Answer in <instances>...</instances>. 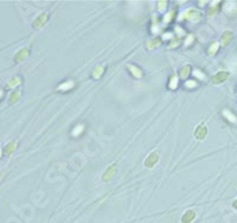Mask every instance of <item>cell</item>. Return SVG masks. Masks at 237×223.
I'll return each mask as SVG.
<instances>
[{"label":"cell","mask_w":237,"mask_h":223,"mask_svg":"<svg viewBox=\"0 0 237 223\" xmlns=\"http://www.w3.org/2000/svg\"><path fill=\"white\" fill-rule=\"evenodd\" d=\"M194 216H196V214H194L193 210H188L187 212H185V215L183 216L181 221H183L184 223H190L194 218Z\"/></svg>","instance_id":"6da1fadb"},{"label":"cell","mask_w":237,"mask_h":223,"mask_svg":"<svg viewBox=\"0 0 237 223\" xmlns=\"http://www.w3.org/2000/svg\"><path fill=\"white\" fill-rule=\"evenodd\" d=\"M205 133H206V130H205V127H203V126H201V127H199V128H198V131L196 132V135L199 138V139H201V138L205 137Z\"/></svg>","instance_id":"3957f363"},{"label":"cell","mask_w":237,"mask_h":223,"mask_svg":"<svg viewBox=\"0 0 237 223\" xmlns=\"http://www.w3.org/2000/svg\"><path fill=\"white\" fill-rule=\"evenodd\" d=\"M234 208H236V209H237V201L235 202V203H234Z\"/></svg>","instance_id":"5b68a950"},{"label":"cell","mask_w":237,"mask_h":223,"mask_svg":"<svg viewBox=\"0 0 237 223\" xmlns=\"http://www.w3.org/2000/svg\"><path fill=\"white\" fill-rule=\"evenodd\" d=\"M158 160V153H152V156L148 159H146V165L147 166H153Z\"/></svg>","instance_id":"7a4b0ae2"},{"label":"cell","mask_w":237,"mask_h":223,"mask_svg":"<svg viewBox=\"0 0 237 223\" xmlns=\"http://www.w3.org/2000/svg\"><path fill=\"white\" fill-rule=\"evenodd\" d=\"M82 130H83V126L81 125V126H78V127H77L76 130L74 131V135H77V134H78L79 132H82Z\"/></svg>","instance_id":"277c9868"}]
</instances>
